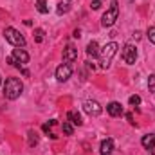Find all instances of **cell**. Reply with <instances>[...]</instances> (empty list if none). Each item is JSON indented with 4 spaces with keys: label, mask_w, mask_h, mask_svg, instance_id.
I'll return each instance as SVG.
<instances>
[{
    "label": "cell",
    "mask_w": 155,
    "mask_h": 155,
    "mask_svg": "<svg viewBox=\"0 0 155 155\" xmlns=\"http://www.w3.org/2000/svg\"><path fill=\"white\" fill-rule=\"evenodd\" d=\"M24 92V83L18 78H7L4 83V96L5 99H18Z\"/></svg>",
    "instance_id": "1"
},
{
    "label": "cell",
    "mask_w": 155,
    "mask_h": 155,
    "mask_svg": "<svg viewBox=\"0 0 155 155\" xmlns=\"http://www.w3.org/2000/svg\"><path fill=\"white\" fill-rule=\"evenodd\" d=\"M117 49H119V45H117L116 41H110V43H107V45L99 51V63H101L103 69H108V67H110L112 58L117 54Z\"/></svg>",
    "instance_id": "2"
},
{
    "label": "cell",
    "mask_w": 155,
    "mask_h": 155,
    "mask_svg": "<svg viewBox=\"0 0 155 155\" xmlns=\"http://www.w3.org/2000/svg\"><path fill=\"white\" fill-rule=\"evenodd\" d=\"M117 16H119V2H117V0H112V2H110V7L107 9V13H105L103 18H101V25H103V27H112V25L116 24Z\"/></svg>",
    "instance_id": "3"
},
{
    "label": "cell",
    "mask_w": 155,
    "mask_h": 155,
    "mask_svg": "<svg viewBox=\"0 0 155 155\" xmlns=\"http://www.w3.org/2000/svg\"><path fill=\"white\" fill-rule=\"evenodd\" d=\"M4 38L5 41H9L13 47H25V38H24V35L20 33V31H16L15 27H5L4 29Z\"/></svg>",
    "instance_id": "4"
},
{
    "label": "cell",
    "mask_w": 155,
    "mask_h": 155,
    "mask_svg": "<svg viewBox=\"0 0 155 155\" xmlns=\"http://www.w3.org/2000/svg\"><path fill=\"white\" fill-rule=\"evenodd\" d=\"M121 56H123V61H124L126 65H134V63H135V60H137V49H135V45L126 43V45L123 47Z\"/></svg>",
    "instance_id": "5"
},
{
    "label": "cell",
    "mask_w": 155,
    "mask_h": 155,
    "mask_svg": "<svg viewBox=\"0 0 155 155\" xmlns=\"http://www.w3.org/2000/svg\"><path fill=\"white\" fill-rule=\"evenodd\" d=\"M83 110H85L88 116L97 117L101 112H103V107H101L97 101H94V99H87V101L83 103Z\"/></svg>",
    "instance_id": "6"
},
{
    "label": "cell",
    "mask_w": 155,
    "mask_h": 155,
    "mask_svg": "<svg viewBox=\"0 0 155 155\" xmlns=\"http://www.w3.org/2000/svg\"><path fill=\"white\" fill-rule=\"evenodd\" d=\"M71 76H72V65H71V63H61V65L56 69V79H58L60 83L67 81Z\"/></svg>",
    "instance_id": "7"
},
{
    "label": "cell",
    "mask_w": 155,
    "mask_h": 155,
    "mask_svg": "<svg viewBox=\"0 0 155 155\" xmlns=\"http://www.w3.org/2000/svg\"><path fill=\"white\" fill-rule=\"evenodd\" d=\"M20 65H25L27 61H29V54L24 51V49H20V47H16V49H13V54H11Z\"/></svg>",
    "instance_id": "8"
},
{
    "label": "cell",
    "mask_w": 155,
    "mask_h": 155,
    "mask_svg": "<svg viewBox=\"0 0 155 155\" xmlns=\"http://www.w3.org/2000/svg\"><path fill=\"white\" fill-rule=\"evenodd\" d=\"M76 60H78V49H74L72 45H69L63 51V61L65 63H74Z\"/></svg>",
    "instance_id": "9"
},
{
    "label": "cell",
    "mask_w": 155,
    "mask_h": 155,
    "mask_svg": "<svg viewBox=\"0 0 155 155\" xmlns=\"http://www.w3.org/2000/svg\"><path fill=\"white\" fill-rule=\"evenodd\" d=\"M107 112H108L110 116L117 117V116H121V114H123V107H121V103L112 101V103H108V105H107Z\"/></svg>",
    "instance_id": "10"
},
{
    "label": "cell",
    "mask_w": 155,
    "mask_h": 155,
    "mask_svg": "<svg viewBox=\"0 0 155 155\" xmlns=\"http://www.w3.org/2000/svg\"><path fill=\"white\" fill-rule=\"evenodd\" d=\"M114 152V139H105L103 143H101V155H110Z\"/></svg>",
    "instance_id": "11"
},
{
    "label": "cell",
    "mask_w": 155,
    "mask_h": 155,
    "mask_svg": "<svg viewBox=\"0 0 155 155\" xmlns=\"http://www.w3.org/2000/svg\"><path fill=\"white\" fill-rule=\"evenodd\" d=\"M87 54H88V58H99V45H97V41L92 40L87 45Z\"/></svg>",
    "instance_id": "12"
},
{
    "label": "cell",
    "mask_w": 155,
    "mask_h": 155,
    "mask_svg": "<svg viewBox=\"0 0 155 155\" xmlns=\"http://www.w3.org/2000/svg\"><path fill=\"white\" fill-rule=\"evenodd\" d=\"M71 11V0H60V4H58V7H56V13L61 16V15H65V13H69Z\"/></svg>",
    "instance_id": "13"
},
{
    "label": "cell",
    "mask_w": 155,
    "mask_h": 155,
    "mask_svg": "<svg viewBox=\"0 0 155 155\" xmlns=\"http://www.w3.org/2000/svg\"><path fill=\"white\" fill-rule=\"evenodd\" d=\"M67 117H69V121H71L72 124H76V126H81V124H83V121H81V116H79L78 112H74V110H71V112L67 114Z\"/></svg>",
    "instance_id": "14"
},
{
    "label": "cell",
    "mask_w": 155,
    "mask_h": 155,
    "mask_svg": "<svg viewBox=\"0 0 155 155\" xmlns=\"http://www.w3.org/2000/svg\"><path fill=\"white\" fill-rule=\"evenodd\" d=\"M141 143H143V146H144V148H148V150H150V148L155 144V134H148V135H144Z\"/></svg>",
    "instance_id": "15"
},
{
    "label": "cell",
    "mask_w": 155,
    "mask_h": 155,
    "mask_svg": "<svg viewBox=\"0 0 155 155\" xmlns=\"http://www.w3.org/2000/svg\"><path fill=\"white\" fill-rule=\"evenodd\" d=\"M36 9H38V13H41V15H47L49 13V7H47V2L45 0H36Z\"/></svg>",
    "instance_id": "16"
},
{
    "label": "cell",
    "mask_w": 155,
    "mask_h": 155,
    "mask_svg": "<svg viewBox=\"0 0 155 155\" xmlns=\"http://www.w3.org/2000/svg\"><path fill=\"white\" fill-rule=\"evenodd\" d=\"M61 128H63V134H65V135H72V134H74V126L71 124V121H63Z\"/></svg>",
    "instance_id": "17"
},
{
    "label": "cell",
    "mask_w": 155,
    "mask_h": 155,
    "mask_svg": "<svg viewBox=\"0 0 155 155\" xmlns=\"http://www.w3.org/2000/svg\"><path fill=\"white\" fill-rule=\"evenodd\" d=\"M27 137H29V146H36L38 144V135H36V132H29L27 134Z\"/></svg>",
    "instance_id": "18"
},
{
    "label": "cell",
    "mask_w": 155,
    "mask_h": 155,
    "mask_svg": "<svg viewBox=\"0 0 155 155\" xmlns=\"http://www.w3.org/2000/svg\"><path fill=\"white\" fill-rule=\"evenodd\" d=\"M146 36H148V40H150L152 43H155V25L148 27V31H146Z\"/></svg>",
    "instance_id": "19"
},
{
    "label": "cell",
    "mask_w": 155,
    "mask_h": 155,
    "mask_svg": "<svg viewBox=\"0 0 155 155\" xmlns=\"http://www.w3.org/2000/svg\"><path fill=\"white\" fill-rule=\"evenodd\" d=\"M43 35H45V31H43V29H35V38H36L38 43L43 41Z\"/></svg>",
    "instance_id": "20"
},
{
    "label": "cell",
    "mask_w": 155,
    "mask_h": 155,
    "mask_svg": "<svg viewBox=\"0 0 155 155\" xmlns=\"http://www.w3.org/2000/svg\"><path fill=\"white\" fill-rule=\"evenodd\" d=\"M128 103H130L132 107H139V105H141V97H139V96H130Z\"/></svg>",
    "instance_id": "21"
},
{
    "label": "cell",
    "mask_w": 155,
    "mask_h": 155,
    "mask_svg": "<svg viewBox=\"0 0 155 155\" xmlns=\"http://www.w3.org/2000/svg\"><path fill=\"white\" fill-rule=\"evenodd\" d=\"M148 88H150V92H153L155 94V74L148 78Z\"/></svg>",
    "instance_id": "22"
},
{
    "label": "cell",
    "mask_w": 155,
    "mask_h": 155,
    "mask_svg": "<svg viewBox=\"0 0 155 155\" xmlns=\"http://www.w3.org/2000/svg\"><path fill=\"white\" fill-rule=\"evenodd\" d=\"M5 61H7L9 65H13V67H16V69H20V63H18V61H16V60H15L13 56H7V60H5Z\"/></svg>",
    "instance_id": "23"
},
{
    "label": "cell",
    "mask_w": 155,
    "mask_h": 155,
    "mask_svg": "<svg viewBox=\"0 0 155 155\" xmlns=\"http://www.w3.org/2000/svg\"><path fill=\"white\" fill-rule=\"evenodd\" d=\"M90 7L92 9H99L101 7V0H90Z\"/></svg>",
    "instance_id": "24"
},
{
    "label": "cell",
    "mask_w": 155,
    "mask_h": 155,
    "mask_svg": "<svg viewBox=\"0 0 155 155\" xmlns=\"http://www.w3.org/2000/svg\"><path fill=\"white\" fill-rule=\"evenodd\" d=\"M134 38L139 40V38H141V33H139V31H135V33H134Z\"/></svg>",
    "instance_id": "25"
},
{
    "label": "cell",
    "mask_w": 155,
    "mask_h": 155,
    "mask_svg": "<svg viewBox=\"0 0 155 155\" xmlns=\"http://www.w3.org/2000/svg\"><path fill=\"white\" fill-rule=\"evenodd\" d=\"M126 119H128V121H130V123L134 124V117H132V114H126Z\"/></svg>",
    "instance_id": "26"
},
{
    "label": "cell",
    "mask_w": 155,
    "mask_h": 155,
    "mask_svg": "<svg viewBox=\"0 0 155 155\" xmlns=\"http://www.w3.org/2000/svg\"><path fill=\"white\" fill-rule=\"evenodd\" d=\"M79 36H81V33H79V29H76L74 31V38H79Z\"/></svg>",
    "instance_id": "27"
},
{
    "label": "cell",
    "mask_w": 155,
    "mask_h": 155,
    "mask_svg": "<svg viewBox=\"0 0 155 155\" xmlns=\"http://www.w3.org/2000/svg\"><path fill=\"white\" fill-rule=\"evenodd\" d=\"M150 153H152V155H155V144L152 146V148H150Z\"/></svg>",
    "instance_id": "28"
},
{
    "label": "cell",
    "mask_w": 155,
    "mask_h": 155,
    "mask_svg": "<svg viewBox=\"0 0 155 155\" xmlns=\"http://www.w3.org/2000/svg\"><path fill=\"white\" fill-rule=\"evenodd\" d=\"M2 85H4V81H2V76H0V87H2Z\"/></svg>",
    "instance_id": "29"
}]
</instances>
